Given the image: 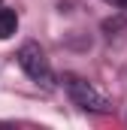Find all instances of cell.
<instances>
[{"label": "cell", "mask_w": 127, "mask_h": 130, "mask_svg": "<svg viewBox=\"0 0 127 130\" xmlns=\"http://www.w3.org/2000/svg\"><path fill=\"white\" fill-rule=\"evenodd\" d=\"M15 30H18V15L12 9L0 6V39H9Z\"/></svg>", "instance_id": "cell-3"}, {"label": "cell", "mask_w": 127, "mask_h": 130, "mask_svg": "<svg viewBox=\"0 0 127 130\" xmlns=\"http://www.w3.org/2000/svg\"><path fill=\"white\" fill-rule=\"evenodd\" d=\"M64 85H67L70 100H73L79 109H85V112H97V115H103V112H109V109H112V106H109V100L103 97L91 82H85L82 76H73V73H70V76L64 79Z\"/></svg>", "instance_id": "cell-1"}, {"label": "cell", "mask_w": 127, "mask_h": 130, "mask_svg": "<svg viewBox=\"0 0 127 130\" xmlns=\"http://www.w3.org/2000/svg\"><path fill=\"white\" fill-rule=\"evenodd\" d=\"M106 3H112V6H121V9H127V0H106Z\"/></svg>", "instance_id": "cell-4"}, {"label": "cell", "mask_w": 127, "mask_h": 130, "mask_svg": "<svg viewBox=\"0 0 127 130\" xmlns=\"http://www.w3.org/2000/svg\"><path fill=\"white\" fill-rule=\"evenodd\" d=\"M0 6H3V3H0Z\"/></svg>", "instance_id": "cell-5"}, {"label": "cell", "mask_w": 127, "mask_h": 130, "mask_svg": "<svg viewBox=\"0 0 127 130\" xmlns=\"http://www.w3.org/2000/svg\"><path fill=\"white\" fill-rule=\"evenodd\" d=\"M18 67L30 76L36 85H42V88H52V67H49V58H45V52L39 48V42H24L21 48H18Z\"/></svg>", "instance_id": "cell-2"}]
</instances>
